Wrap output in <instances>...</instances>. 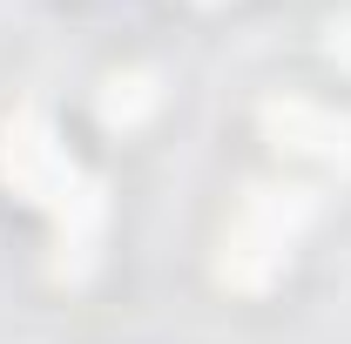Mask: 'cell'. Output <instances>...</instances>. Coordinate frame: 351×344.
<instances>
[{
    "label": "cell",
    "instance_id": "1",
    "mask_svg": "<svg viewBox=\"0 0 351 344\" xmlns=\"http://www.w3.org/2000/svg\"><path fill=\"white\" fill-rule=\"evenodd\" d=\"M0 175H7L21 196L61 203V210H68V189H82V182H75V162L61 156V142H54V129H47L41 115H14V122L0 129Z\"/></svg>",
    "mask_w": 351,
    "mask_h": 344
}]
</instances>
